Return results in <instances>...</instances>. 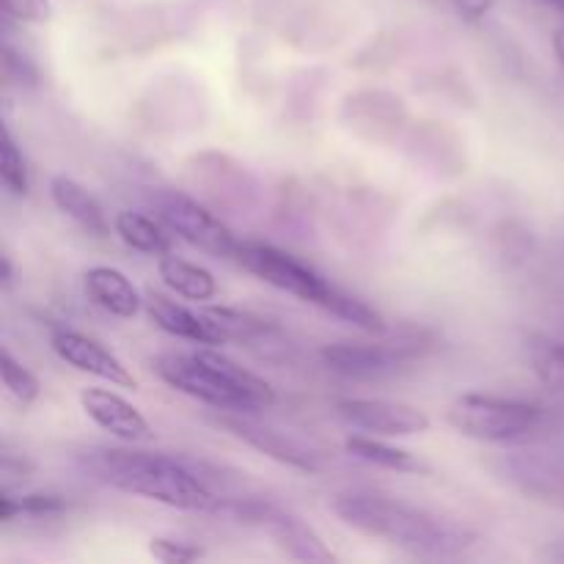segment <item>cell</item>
Here are the masks:
<instances>
[{
	"instance_id": "cell-1",
	"label": "cell",
	"mask_w": 564,
	"mask_h": 564,
	"mask_svg": "<svg viewBox=\"0 0 564 564\" xmlns=\"http://www.w3.org/2000/svg\"><path fill=\"white\" fill-rule=\"evenodd\" d=\"M330 507L345 527L367 538L386 540L411 554L457 556L477 540V532L457 518L413 507L391 496L341 494Z\"/></svg>"
},
{
	"instance_id": "cell-2",
	"label": "cell",
	"mask_w": 564,
	"mask_h": 564,
	"mask_svg": "<svg viewBox=\"0 0 564 564\" xmlns=\"http://www.w3.org/2000/svg\"><path fill=\"white\" fill-rule=\"evenodd\" d=\"M86 468L110 488L121 494L160 501L165 507L185 512H209L218 496L204 477V466L176 455H152V452L99 449L88 452Z\"/></svg>"
},
{
	"instance_id": "cell-3",
	"label": "cell",
	"mask_w": 564,
	"mask_h": 564,
	"mask_svg": "<svg viewBox=\"0 0 564 564\" xmlns=\"http://www.w3.org/2000/svg\"><path fill=\"white\" fill-rule=\"evenodd\" d=\"M154 372L180 394L218 411L248 413L275 402V391L268 380L257 378L215 350L163 352L154 358Z\"/></svg>"
},
{
	"instance_id": "cell-4",
	"label": "cell",
	"mask_w": 564,
	"mask_h": 564,
	"mask_svg": "<svg viewBox=\"0 0 564 564\" xmlns=\"http://www.w3.org/2000/svg\"><path fill=\"white\" fill-rule=\"evenodd\" d=\"M543 408L490 394H463L446 411V422L457 433L485 444L527 438L543 424Z\"/></svg>"
},
{
	"instance_id": "cell-5",
	"label": "cell",
	"mask_w": 564,
	"mask_h": 564,
	"mask_svg": "<svg viewBox=\"0 0 564 564\" xmlns=\"http://www.w3.org/2000/svg\"><path fill=\"white\" fill-rule=\"evenodd\" d=\"M235 259L248 270V273L262 279L264 284L275 286V290L286 292V295L297 297V301L303 303L323 306L325 295H328L330 290V281H325L317 270L303 264L301 259L290 257V253L281 251V248L268 246V242H237Z\"/></svg>"
},
{
	"instance_id": "cell-6",
	"label": "cell",
	"mask_w": 564,
	"mask_h": 564,
	"mask_svg": "<svg viewBox=\"0 0 564 564\" xmlns=\"http://www.w3.org/2000/svg\"><path fill=\"white\" fill-rule=\"evenodd\" d=\"M154 209H158L160 220L169 226L171 231L187 240L191 246L202 248V251L213 253V257H235L237 242L229 226L220 218H215L207 207L193 202L191 196H182L176 191H160L154 193Z\"/></svg>"
},
{
	"instance_id": "cell-7",
	"label": "cell",
	"mask_w": 564,
	"mask_h": 564,
	"mask_svg": "<svg viewBox=\"0 0 564 564\" xmlns=\"http://www.w3.org/2000/svg\"><path fill=\"white\" fill-rule=\"evenodd\" d=\"M422 336H402L397 341H378V345H361V341H336L319 350V358L334 372L347 378H372V375L391 372L402 364L413 361L424 352Z\"/></svg>"
},
{
	"instance_id": "cell-8",
	"label": "cell",
	"mask_w": 564,
	"mask_h": 564,
	"mask_svg": "<svg viewBox=\"0 0 564 564\" xmlns=\"http://www.w3.org/2000/svg\"><path fill=\"white\" fill-rule=\"evenodd\" d=\"M336 413L352 430L383 438H402V435H422L430 430V416L416 405L391 400H364V397H347L336 402Z\"/></svg>"
},
{
	"instance_id": "cell-9",
	"label": "cell",
	"mask_w": 564,
	"mask_h": 564,
	"mask_svg": "<svg viewBox=\"0 0 564 564\" xmlns=\"http://www.w3.org/2000/svg\"><path fill=\"white\" fill-rule=\"evenodd\" d=\"M215 424L229 430V435H235L237 441L248 444L251 449L262 452V455H268L270 460L281 463V466H290L303 474L319 471L317 452L308 449L306 444H301V441L292 438V435L270 427V424L251 422V419L246 416H215Z\"/></svg>"
},
{
	"instance_id": "cell-10",
	"label": "cell",
	"mask_w": 564,
	"mask_h": 564,
	"mask_svg": "<svg viewBox=\"0 0 564 564\" xmlns=\"http://www.w3.org/2000/svg\"><path fill=\"white\" fill-rule=\"evenodd\" d=\"M50 347L61 361L69 367L80 369V372L94 375V378L105 380L110 386H121V389H135L138 380L132 378L130 369L119 361L110 350H105L97 339L80 334L72 328H55L50 334Z\"/></svg>"
},
{
	"instance_id": "cell-11",
	"label": "cell",
	"mask_w": 564,
	"mask_h": 564,
	"mask_svg": "<svg viewBox=\"0 0 564 564\" xmlns=\"http://www.w3.org/2000/svg\"><path fill=\"white\" fill-rule=\"evenodd\" d=\"M80 405L83 413L91 419L97 427L105 433L116 435L121 441H152V424L147 422L141 411L124 397L108 389H83L80 391Z\"/></svg>"
},
{
	"instance_id": "cell-12",
	"label": "cell",
	"mask_w": 564,
	"mask_h": 564,
	"mask_svg": "<svg viewBox=\"0 0 564 564\" xmlns=\"http://www.w3.org/2000/svg\"><path fill=\"white\" fill-rule=\"evenodd\" d=\"M147 312L160 330L176 336V339L196 341V345H229L220 325L207 312L196 314L180 303L169 301L165 295H154V292L147 297Z\"/></svg>"
},
{
	"instance_id": "cell-13",
	"label": "cell",
	"mask_w": 564,
	"mask_h": 564,
	"mask_svg": "<svg viewBox=\"0 0 564 564\" xmlns=\"http://www.w3.org/2000/svg\"><path fill=\"white\" fill-rule=\"evenodd\" d=\"M83 290H86L88 301L99 306L102 312L113 314L119 319H132L141 314V292L132 286L121 270L116 268H91L83 275Z\"/></svg>"
},
{
	"instance_id": "cell-14",
	"label": "cell",
	"mask_w": 564,
	"mask_h": 564,
	"mask_svg": "<svg viewBox=\"0 0 564 564\" xmlns=\"http://www.w3.org/2000/svg\"><path fill=\"white\" fill-rule=\"evenodd\" d=\"M264 532L275 540L281 551L292 560H301V562H334V551L325 549L323 538L308 527L303 518L292 516L286 510H275L273 518L268 521Z\"/></svg>"
},
{
	"instance_id": "cell-15",
	"label": "cell",
	"mask_w": 564,
	"mask_h": 564,
	"mask_svg": "<svg viewBox=\"0 0 564 564\" xmlns=\"http://www.w3.org/2000/svg\"><path fill=\"white\" fill-rule=\"evenodd\" d=\"M50 198H53V204L66 215V218L75 220V224L80 226V229H86L88 235L105 237L110 231L102 204H99L80 182L72 180V176H53V180H50Z\"/></svg>"
},
{
	"instance_id": "cell-16",
	"label": "cell",
	"mask_w": 564,
	"mask_h": 564,
	"mask_svg": "<svg viewBox=\"0 0 564 564\" xmlns=\"http://www.w3.org/2000/svg\"><path fill=\"white\" fill-rule=\"evenodd\" d=\"M158 275L171 292H176L185 301L207 303L218 295V281L207 268L187 262V259L171 257V253L158 259Z\"/></svg>"
},
{
	"instance_id": "cell-17",
	"label": "cell",
	"mask_w": 564,
	"mask_h": 564,
	"mask_svg": "<svg viewBox=\"0 0 564 564\" xmlns=\"http://www.w3.org/2000/svg\"><path fill=\"white\" fill-rule=\"evenodd\" d=\"M113 231L132 251L149 253V257H165V253H171V237L165 235L163 226L154 224L152 218H147L141 213L124 209V213L116 215Z\"/></svg>"
},
{
	"instance_id": "cell-18",
	"label": "cell",
	"mask_w": 564,
	"mask_h": 564,
	"mask_svg": "<svg viewBox=\"0 0 564 564\" xmlns=\"http://www.w3.org/2000/svg\"><path fill=\"white\" fill-rule=\"evenodd\" d=\"M345 449L350 452L358 460L369 463V466L389 468V471L400 474H422L424 466L405 449H397V446L383 444V441L372 438V435H350L345 441Z\"/></svg>"
},
{
	"instance_id": "cell-19",
	"label": "cell",
	"mask_w": 564,
	"mask_h": 564,
	"mask_svg": "<svg viewBox=\"0 0 564 564\" xmlns=\"http://www.w3.org/2000/svg\"><path fill=\"white\" fill-rule=\"evenodd\" d=\"M328 314H334V317L345 319V323L356 325V328L367 330V334H386L389 330V325H386L383 314L378 312L375 306H369L367 301H361V297L350 295V292L339 290L336 284H330L328 295H325L323 306Z\"/></svg>"
},
{
	"instance_id": "cell-20",
	"label": "cell",
	"mask_w": 564,
	"mask_h": 564,
	"mask_svg": "<svg viewBox=\"0 0 564 564\" xmlns=\"http://www.w3.org/2000/svg\"><path fill=\"white\" fill-rule=\"evenodd\" d=\"M529 364L545 389L564 397V345L549 336H532L529 339Z\"/></svg>"
},
{
	"instance_id": "cell-21",
	"label": "cell",
	"mask_w": 564,
	"mask_h": 564,
	"mask_svg": "<svg viewBox=\"0 0 564 564\" xmlns=\"http://www.w3.org/2000/svg\"><path fill=\"white\" fill-rule=\"evenodd\" d=\"M207 314L220 325V330H224L229 341H248L251 345V341L262 339V336H268L273 330L264 319L251 317L246 312H237V308H207Z\"/></svg>"
},
{
	"instance_id": "cell-22",
	"label": "cell",
	"mask_w": 564,
	"mask_h": 564,
	"mask_svg": "<svg viewBox=\"0 0 564 564\" xmlns=\"http://www.w3.org/2000/svg\"><path fill=\"white\" fill-rule=\"evenodd\" d=\"M0 372H3L6 391H9L20 405H31V402L39 400L42 386H39L36 375H33L31 369H25V364L17 361V358L11 356L9 347H3V352H0Z\"/></svg>"
},
{
	"instance_id": "cell-23",
	"label": "cell",
	"mask_w": 564,
	"mask_h": 564,
	"mask_svg": "<svg viewBox=\"0 0 564 564\" xmlns=\"http://www.w3.org/2000/svg\"><path fill=\"white\" fill-rule=\"evenodd\" d=\"M66 507H69V501H66L64 496L31 494L14 499V496L6 490V494L0 496V521L9 523L11 518L22 516V512H28V516H55V512H64Z\"/></svg>"
},
{
	"instance_id": "cell-24",
	"label": "cell",
	"mask_w": 564,
	"mask_h": 564,
	"mask_svg": "<svg viewBox=\"0 0 564 564\" xmlns=\"http://www.w3.org/2000/svg\"><path fill=\"white\" fill-rule=\"evenodd\" d=\"M0 180H3L6 191L11 196L22 198L31 193V174H28V163L22 158L20 147H17L14 135L9 130L3 132V158H0Z\"/></svg>"
},
{
	"instance_id": "cell-25",
	"label": "cell",
	"mask_w": 564,
	"mask_h": 564,
	"mask_svg": "<svg viewBox=\"0 0 564 564\" xmlns=\"http://www.w3.org/2000/svg\"><path fill=\"white\" fill-rule=\"evenodd\" d=\"M516 474L523 479L527 490L534 496H545V499H564V479L549 463L540 460H521L516 463Z\"/></svg>"
},
{
	"instance_id": "cell-26",
	"label": "cell",
	"mask_w": 564,
	"mask_h": 564,
	"mask_svg": "<svg viewBox=\"0 0 564 564\" xmlns=\"http://www.w3.org/2000/svg\"><path fill=\"white\" fill-rule=\"evenodd\" d=\"M149 554L163 564H187L202 560L204 551L198 545L185 543V540H171V538H152L149 540Z\"/></svg>"
},
{
	"instance_id": "cell-27",
	"label": "cell",
	"mask_w": 564,
	"mask_h": 564,
	"mask_svg": "<svg viewBox=\"0 0 564 564\" xmlns=\"http://www.w3.org/2000/svg\"><path fill=\"white\" fill-rule=\"evenodd\" d=\"M3 14L17 22H47L53 17L50 0H3Z\"/></svg>"
},
{
	"instance_id": "cell-28",
	"label": "cell",
	"mask_w": 564,
	"mask_h": 564,
	"mask_svg": "<svg viewBox=\"0 0 564 564\" xmlns=\"http://www.w3.org/2000/svg\"><path fill=\"white\" fill-rule=\"evenodd\" d=\"M3 75L6 80L17 83V86H36L39 80L36 66L28 64L22 55H17L11 44H3Z\"/></svg>"
},
{
	"instance_id": "cell-29",
	"label": "cell",
	"mask_w": 564,
	"mask_h": 564,
	"mask_svg": "<svg viewBox=\"0 0 564 564\" xmlns=\"http://www.w3.org/2000/svg\"><path fill=\"white\" fill-rule=\"evenodd\" d=\"M457 14L468 22H479L490 14V9L496 6V0H452Z\"/></svg>"
},
{
	"instance_id": "cell-30",
	"label": "cell",
	"mask_w": 564,
	"mask_h": 564,
	"mask_svg": "<svg viewBox=\"0 0 564 564\" xmlns=\"http://www.w3.org/2000/svg\"><path fill=\"white\" fill-rule=\"evenodd\" d=\"M551 44H554V55H556V61H560V66L564 69V22L554 31V39H551Z\"/></svg>"
},
{
	"instance_id": "cell-31",
	"label": "cell",
	"mask_w": 564,
	"mask_h": 564,
	"mask_svg": "<svg viewBox=\"0 0 564 564\" xmlns=\"http://www.w3.org/2000/svg\"><path fill=\"white\" fill-rule=\"evenodd\" d=\"M3 284L9 286L11 284V259L3 257Z\"/></svg>"
},
{
	"instance_id": "cell-32",
	"label": "cell",
	"mask_w": 564,
	"mask_h": 564,
	"mask_svg": "<svg viewBox=\"0 0 564 564\" xmlns=\"http://www.w3.org/2000/svg\"><path fill=\"white\" fill-rule=\"evenodd\" d=\"M545 3H554L556 9H562V11H564V0H545Z\"/></svg>"
}]
</instances>
